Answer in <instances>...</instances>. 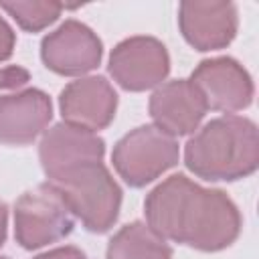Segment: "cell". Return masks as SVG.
Wrapping results in <instances>:
<instances>
[{"label": "cell", "mask_w": 259, "mask_h": 259, "mask_svg": "<svg viewBox=\"0 0 259 259\" xmlns=\"http://www.w3.org/2000/svg\"><path fill=\"white\" fill-rule=\"evenodd\" d=\"M144 214L166 241L206 253L233 245L243 227L237 204L223 190L202 188L184 174L160 182L146 196Z\"/></svg>", "instance_id": "1"}, {"label": "cell", "mask_w": 259, "mask_h": 259, "mask_svg": "<svg viewBox=\"0 0 259 259\" xmlns=\"http://www.w3.org/2000/svg\"><path fill=\"white\" fill-rule=\"evenodd\" d=\"M186 168L210 182L251 176L259 164L257 125L241 115H221L204 123L184 148Z\"/></svg>", "instance_id": "2"}, {"label": "cell", "mask_w": 259, "mask_h": 259, "mask_svg": "<svg viewBox=\"0 0 259 259\" xmlns=\"http://www.w3.org/2000/svg\"><path fill=\"white\" fill-rule=\"evenodd\" d=\"M73 217L91 233H105L113 227L121 206V188L103 162L83 164L53 182Z\"/></svg>", "instance_id": "3"}, {"label": "cell", "mask_w": 259, "mask_h": 259, "mask_svg": "<svg viewBox=\"0 0 259 259\" xmlns=\"http://www.w3.org/2000/svg\"><path fill=\"white\" fill-rule=\"evenodd\" d=\"M73 227L75 217L53 182L26 190L14 204V237L26 251L65 239Z\"/></svg>", "instance_id": "4"}, {"label": "cell", "mask_w": 259, "mask_h": 259, "mask_svg": "<svg viewBox=\"0 0 259 259\" xmlns=\"http://www.w3.org/2000/svg\"><path fill=\"white\" fill-rule=\"evenodd\" d=\"M180 148L176 138L156 125H140L125 134L111 152L115 172L125 184L142 188L178 164Z\"/></svg>", "instance_id": "5"}, {"label": "cell", "mask_w": 259, "mask_h": 259, "mask_svg": "<svg viewBox=\"0 0 259 259\" xmlns=\"http://www.w3.org/2000/svg\"><path fill=\"white\" fill-rule=\"evenodd\" d=\"M109 75L125 91H146L162 85L170 73L166 47L154 36H130L109 55Z\"/></svg>", "instance_id": "6"}, {"label": "cell", "mask_w": 259, "mask_h": 259, "mask_svg": "<svg viewBox=\"0 0 259 259\" xmlns=\"http://www.w3.org/2000/svg\"><path fill=\"white\" fill-rule=\"evenodd\" d=\"M99 36L79 20H65L40 42V59L47 69L65 77H79L101 63Z\"/></svg>", "instance_id": "7"}, {"label": "cell", "mask_w": 259, "mask_h": 259, "mask_svg": "<svg viewBox=\"0 0 259 259\" xmlns=\"http://www.w3.org/2000/svg\"><path fill=\"white\" fill-rule=\"evenodd\" d=\"M190 83L200 91L208 109L227 113L249 107L255 93L251 75L231 57L202 61L192 71Z\"/></svg>", "instance_id": "8"}, {"label": "cell", "mask_w": 259, "mask_h": 259, "mask_svg": "<svg viewBox=\"0 0 259 259\" xmlns=\"http://www.w3.org/2000/svg\"><path fill=\"white\" fill-rule=\"evenodd\" d=\"M105 156V142L87 130L57 123L42 134L38 144V158L40 166L49 178L55 182L63 174L91 162H101Z\"/></svg>", "instance_id": "9"}, {"label": "cell", "mask_w": 259, "mask_h": 259, "mask_svg": "<svg viewBox=\"0 0 259 259\" xmlns=\"http://www.w3.org/2000/svg\"><path fill=\"white\" fill-rule=\"evenodd\" d=\"M178 26L184 40L196 51H219L231 45L239 28L233 2L188 0L178 6Z\"/></svg>", "instance_id": "10"}, {"label": "cell", "mask_w": 259, "mask_h": 259, "mask_svg": "<svg viewBox=\"0 0 259 259\" xmlns=\"http://www.w3.org/2000/svg\"><path fill=\"white\" fill-rule=\"evenodd\" d=\"M59 107L65 123L97 134L113 121L117 93L105 77H83L61 91Z\"/></svg>", "instance_id": "11"}, {"label": "cell", "mask_w": 259, "mask_h": 259, "mask_svg": "<svg viewBox=\"0 0 259 259\" xmlns=\"http://www.w3.org/2000/svg\"><path fill=\"white\" fill-rule=\"evenodd\" d=\"M208 107L200 91L190 83V79H176L158 85L150 97V115L154 125L172 138L192 134Z\"/></svg>", "instance_id": "12"}, {"label": "cell", "mask_w": 259, "mask_h": 259, "mask_svg": "<svg viewBox=\"0 0 259 259\" xmlns=\"http://www.w3.org/2000/svg\"><path fill=\"white\" fill-rule=\"evenodd\" d=\"M53 117L51 97L40 89H24L0 97V144L34 142Z\"/></svg>", "instance_id": "13"}, {"label": "cell", "mask_w": 259, "mask_h": 259, "mask_svg": "<svg viewBox=\"0 0 259 259\" xmlns=\"http://www.w3.org/2000/svg\"><path fill=\"white\" fill-rule=\"evenodd\" d=\"M107 259H172V247L150 225L134 221L111 237Z\"/></svg>", "instance_id": "14"}, {"label": "cell", "mask_w": 259, "mask_h": 259, "mask_svg": "<svg viewBox=\"0 0 259 259\" xmlns=\"http://www.w3.org/2000/svg\"><path fill=\"white\" fill-rule=\"evenodd\" d=\"M0 8L6 10L22 30L38 32L53 24L63 10L59 2H0Z\"/></svg>", "instance_id": "15"}, {"label": "cell", "mask_w": 259, "mask_h": 259, "mask_svg": "<svg viewBox=\"0 0 259 259\" xmlns=\"http://www.w3.org/2000/svg\"><path fill=\"white\" fill-rule=\"evenodd\" d=\"M28 79H30V73L24 67L10 65L0 69V89H18L26 85Z\"/></svg>", "instance_id": "16"}, {"label": "cell", "mask_w": 259, "mask_h": 259, "mask_svg": "<svg viewBox=\"0 0 259 259\" xmlns=\"http://www.w3.org/2000/svg\"><path fill=\"white\" fill-rule=\"evenodd\" d=\"M14 45H16V34L10 28V24L0 16V63L10 59V55L14 53Z\"/></svg>", "instance_id": "17"}, {"label": "cell", "mask_w": 259, "mask_h": 259, "mask_svg": "<svg viewBox=\"0 0 259 259\" xmlns=\"http://www.w3.org/2000/svg\"><path fill=\"white\" fill-rule=\"evenodd\" d=\"M34 259H87V255L81 249L67 245V247L51 249V251H47V253H42V255H38Z\"/></svg>", "instance_id": "18"}, {"label": "cell", "mask_w": 259, "mask_h": 259, "mask_svg": "<svg viewBox=\"0 0 259 259\" xmlns=\"http://www.w3.org/2000/svg\"><path fill=\"white\" fill-rule=\"evenodd\" d=\"M6 227H8V208L6 204L0 200V247L6 241Z\"/></svg>", "instance_id": "19"}, {"label": "cell", "mask_w": 259, "mask_h": 259, "mask_svg": "<svg viewBox=\"0 0 259 259\" xmlns=\"http://www.w3.org/2000/svg\"><path fill=\"white\" fill-rule=\"evenodd\" d=\"M0 259H10V257H0Z\"/></svg>", "instance_id": "20"}]
</instances>
